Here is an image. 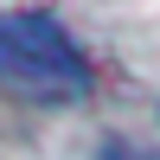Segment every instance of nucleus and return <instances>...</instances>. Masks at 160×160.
Listing matches in <instances>:
<instances>
[{
  "label": "nucleus",
  "instance_id": "nucleus-1",
  "mask_svg": "<svg viewBox=\"0 0 160 160\" xmlns=\"http://www.w3.org/2000/svg\"><path fill=\"white\" fill-rule=\"evenodd\" d=\"M0 77L32 96H83L90 90L83 51L45 13H0Z\"/></svg>",
  "mask_w": 160,
  "mask_h": 160
},
{
  "label": "nucleus",
  "instance_id": "nucleus-2",
  "mask_svg": "<svg viewBox=\"0 0 160 160\" xmlns=\"http://www.w3.org/2000/svg\"><path fill=\"white\" fill-rule=\"evenodd\" d=\"M102 154H109V160H160L154 148H141V141H109Z\"/></svg>",
  "mask_w": 160,
  "mask_h": 160
}]
</instances>
